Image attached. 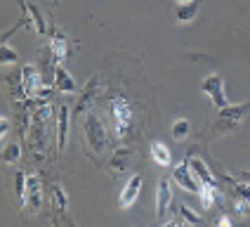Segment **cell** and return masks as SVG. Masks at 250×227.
I'll list each match as a JSON object with an SVG mask.
<instances>
[{
    "label": "cell",
    "instance_id": "cell-20",
    "mask_svg": "<svg viewBox=\"0 0 250 227\" xmlns=\"http://www.w3.org/2000/svg\"><path fill=\"white\" fill-rule=\"evenodd\" d=\"M50 192H52V204H55V208L59 213H66V208H69V197H66L64 187L59 182H55L50 187Z\"/></svg>",
    "mask_w": 250,
    "mask_h": 227
},
{
    "label": "cell",
    "instance_id": "cell-26",
    "mask_svg": "<svg viewBox=\"0 0 250 227\" xmlns=\"http://www.w3.org/2000/svg\"><path fill=\"white\" fill-rule=\"evenodd\" d=\"M7 133H10V118H7V116H2V118H0V137L5 140V137H7Z\"/></svg>",
    "mask_w": 250,
    "mask_h": 227
},
{
    "label": "cell",
    "instance_id": "cell-16",
    "mask_svg": "<svg viewBox=\"0 0 250 227\" xmlns=\"http://www.w3.org/2000/svg\"><path fill=\"white\" fill-rule=\"evenodd\" d=\"M201 5H203V0H189V2H180V7H177V22L180 24H189V22H194L198 12H201Z\"/></svg>",
    "mask_w": 250,
    "mask_h": 227
},
{
    "label": "cell",
    "instance_id": "cell-8",
    "mask_svg": "<svg viewBox=\"0 0 250 227\" xmlns=\"http://www.w3.org/2000/svg\"><path fill=\"white\" fill-rule=\"evenodd\" d=\"M172 180H175V184H180L184 192H194V194H198L201 187H203V184L198 182V178L194 175V170H191V166H189L187 159L175 166V170H172Z\"/></svg>",
    "mask_w": 250,
    "mask_h": 227
},
{
    "label": "cell",
    "instance_id": "cell-5",
    "mask_svg": "<svg viewBox=\"0 0 250 227\" xmlns=\"http://www.w3.org/2000/svg\"><path fill=\"white\" fill-rule=\"evenodd\" d=\"M201 90L208 95V99L217 107V109H222V107L229 104V99L224 95V78L220 73H210V76H206V78L201 81Z\"/></svg>",
    "mask_w": 250,
    "mask_h": 227
},
{
    "label": "cell",
    "instance_id": "cell-25",
    "mask_svg": "<svg viewBox=\"0 0 250 227\" xmlns=\"http://www.w3.org/2000/svg\"><path fill=\"white\" fill-rule=\"evenodd\" d=\"M189 128L191 126H189V121H187V118H177V121L172 123V137H175L177 142H182L187 135H189Z\"/></svg>",
    "mask_w": 250,
    "mask_h": 227
},
{
    "label": "cell",
    "instance_id": "cell-9",
    "mask_svg": "<svg viewBox=\"0 0 250 227\" xmlns=\"http://www.w3.org/2000/svg\"><path fill=\"white\" fill-rule=\"evenodd\" d=\"M57 116H55V135H57V149L64 152L66 144H69V126H71V112L66 104H59L57 107Z\"/></svg>",
    "mask_w": 250,
    "mask_h": 227
},
{
    "label": "cell",
    "instance_id": "cell-4",
    "mask_svg": "<svg viewBox=\"0 0 250 227\" xmlns=\"http://www.w3.org/2000/svg\"><path fill=\"white\" fill-rule=\"evenodd\" d=\"M170 204H172V184H170L167 175H161L158 184H156V220H158V225H166L170 220L167 218Z\"/></svg>",
    "mask_w": 250,
    "mask_h": 227
},
{
    "label": "cell",
    "instance_id": "cell-13",
    "mask_svg": "<svg viewBox=\"0 0 250 227\" xmlns=\"http://www.w3.org/2000/svg\"><path fill=\"white\" fill-rule=\"evenodd\" d=\"M69 50H71L69 38L62 31H52L50 33V55H52L57 64H64L69 59Z\"/></svg>",
    "mask_w": 250,
    "mask_h": 227
},
{
    "label": "cell",
    "instance_id": "cell-24",
    "mask_svg": "<svg viewBox=\"0 0 250 227\" xmlns=\"http://www.w3.org/2000/svg\"><path fill=\"white\" fill-rule=\"evenodd\" d=\"M26 180H28L26 173L17 170V175H14V194L19 199V204H24V197H26Z\"/></svg>",
    "mask_w": 250,
    "mask_h": 227
},
{
    "label": "cell",
    "instance_id": "cell-15",
    "mask_svg": "<svg viewBox=\"0 0 250 227\" xmlns=\"http://www.w3.org/2000/svg\"><path fill=\"white\" fill-rule=\"evenodd\" d=\"M52 88H55L57 92H76V90H78L73 76H71L69 71H66V67H62V64L52 67Z\"/></svg>",
    "mask_w": 250,
    "mask_h": 227
},
{
    "label": "cell",
    "instance_id": "cell-2",
    "mask_svg": "<svg viewBox=\"0 0 250 227\" xmlns=\"http://www.w3.org/2000/svg\"><path fill=\"white\" fill-rule=\"evenodd\" d=\"M250 109V102H238V104H227L222 109H217V118L212 123V133L215 135H231L238 126L243 123L246 114Z\"/></svg>",
    "mask_w": 250,
    "mask_h": 227
},
{
    "label": "cell",
    "instance_id": "cell-18",
    "mask_svg": "<svg viewBox=\"0 0 250 227\" xmlns=\"http://www.w3.org/2000/svg\"><path fill=\"white\" fill-rule=\"evenodd\" d=\"M167 223H172V225H182V223H189V225H201L203 223V218L194 213L187 204H182L180 208H177V215L172 218V220H167Z\"/></svg>",
    "mask_w": 250,
    "mask_h": 227
},
{
    "label": "cell",
    "instance_id": "cell-19",
    "mask_svg": "<svg viewBox=\"0 0 250 227\" xmlns=\"http://www.w3.org/2000/svg\"><path fill=\"white\" fill-rule=\"evenodd\" d=\"M28 17H31V28H33V33H38V36H45V33H47V22H45L42 12L38 10V5L28 2Z\"/></svg>",
    "mask_w": 250,
    "mask_h": 227
},
{
    "label": "cell",
    "instance_id": "cell-6",
    "mask_svg": "<svg viewBox=\"0 0 250 227\" xmlns=\"http://www.w3.org/2000/svg\"><path fill=\"white\" fill-rule=\"evenodd\" d=\"M21 83H24V90H26L28 102H36L38 95L42 92V76L36 64H24L21 67Z\"/></svg>",
    "mask_w": 250,
    "mask_h": 227
},
{
    "label": "cell",
    "instance_id": "cell-21",
    "mask_svg": "<svg viewBox=\"0 0 250 227\" xmlns=\"http://www.w3.org/2000/svg\"><path fill=\"white\" fill-rule=\"evenodd\" d=\"M217 192H220V187H212V184H203V187H201L198 197H201V204H203V208H206V211L215 208V199H217Z\"/></svg>",
    "mask_w": 250,
    "mask_h": 227
},
{
    "label": "cell",
    "instance_id": "cell-7",
    "mask_svg": "<svg viewBox=\"0 0 250 227\" xmlns=\"http://www.w3.org/2000/svg\"><path fill=\"white\" fill-rule=\"evenodd\" d=\"M99 92H102V83H99V78L95 76V78H90V81H87V85L83 88L81 97H78V102H76V109H73V114H76V116H83V114L92 112V107H95V102H97Z\"/></svg>",
    "mask_w": 250,
    "mask_h": 227
},
{
    "label": "cell",
    "instance_id": "cell-29",
    "mask_svg": "<svg viewBox=\"0 0 250 227\" xmlns=\"http://www.w3.org/2000/svg\"><path fill=\"white\" fill-rule=\"evenodd\" d=\"M177 2H189V0H177Z\"/></svg>",
    "mask_w": 250,
    "mask_h": 227
},
{
    "label": "cell",
    "instance_id": "cell-14",
    "mask_svg": "<svg viewBox=\"0 0 250 227\" xmlns=\"http://www.w3.org/2000/svg\"><path fill=\"white\" fill-rule=\"evenodd\" d=\"M137 159L135 154V149H130V147H121V149H116L111 156V161H109V170H111L113 175H118V173H125V170H130L132 166V161Z\"/></svg>",
    "mask_w": 250,
    "mask_h": 227
},
{
    "label": "cell",
    "instance_id": "cell-11",
    "mask_svg": "<svg viewBox=\"0 0 250 227\" xmlns=\"http://www.w3.org/2000/svg\"><path fill=\"white\" fill-rule=\"evenodd\" d=\"M139 189H142V175L135 173V175H130L127 180H125L123 189H121V194H118V208H130L139 197Z\"/></svg>",
    "mask_w": 250,
    "mask_h": 227
},
{
    "label": "cell",
    "instance_id": "cell-1",
    "mask_svg": "<svg viewBox=\"0 0 250 227\" xmlns=\"http://www.w3.org/2000/svg\"><path fill=\"white\" fill-rule=\"evenodd\" d=\"M83 142H85V149L90 154H104L111 149V135L106 133V128L102 123L95 112L85 114V121H83Z\"/></svg>",
    "mask_w": 250,
    "mask_h": 227
},
{
    "label": "cell",
    "instance_id": "cell-22",
    "mask_svg": "<svg viewBox=\"0 0 250 227\" xmlns=\"http://www.w3.org/2000/svg\"><path fill=\"white\" fill-rule=\"evenodd\" d=\"M17 62H19V52L10 45V41H2V47H0V64H2V67H10V64H17Z\"/></svg>",
    "mask_w": 250,
    "mask_h": 227
},
{
    "label": "cell",
    "instance_id": "cell-10",
    "mask_svg": "<svg viewBox=\"0 0 250 227\" xmlns=\"http://www.w3.org/2000/svg\"><path fill=\"white\" fill-rule=\"evenodd\" d=\"M28 213H38L42 208V180L38 175H28L26 180V197L21 204Z\"/></svg>",
    "mask_w": 250,
    "mask_h": 227
},
{
    "label": "cell",
    "instance_id": "cell-17",
    "mask_svg": "<svg viewBox=\"0 0 250 227\" xmlns=\"http://www.w3.org/2000/svg\"><path fill=\"white\" fill-rule=\"evenodd\" d=\"M151 161L161 168H167L172 163V152L167 149V144H163L161 140L151 142Z\"/></svg>",
    "mask_w": 250,
    "mask_h": 227
},
{
    "label": "cell",
    "instance_id": "cell-28",
    "mask_svg": "<svg viewBox=\"0 0 250 227\" xmlns=\"http://www.w3.org/2000/svg\"><path fill=\"white\" fill-rule=\"evenodd\" d=\"M215 225H220V227H229V225H231V218H229V215H220V218L215 220Z\"/></svg>",
    "mask_w": 250,
    "mask_h": 227
},
{
    "label": "cell",
    "instance_id": "cell-23",
    "mask_svg": "<svg viewBox=\"0 0 250 227\" xmlns=\"http://www.w3.org/2000/svg\"><path fill=\"white\" fill-rule=\"evenodd\" d=\"M19 159H21V144H19V142L5 144V149H2V161H5V163H19Z\"/></svg>",
    "mask_w": 250,
    "mask_h": 227
},
{
    "label": "cell",
    "instance_id": "cell-3",
    "mask_svg": "<svg viewBox=\"0 0 250 227\" xmlns=\"http://www.w3.org/2000/svg\"><path fill=\"white\" fill-rule=\"evenodd\" d=\"M109 114H111L116 137L125 140L127 133H130V128H132V123H135V109H132V104L123 95H113L109 99Z\"/></svg>",
    "mask_w": 250,
    "mask_h": 227
},
{
    "label": "cell",
    "instance_id": "cell-12",
    "mask_svg": "<svg viewBox=\"0 0 250 227\" xmlns=\"http://www.w3.org/2000/svg\"><path fill=\"white\" fill-rule=\"evenodd\" d=\"M187 161H189V166H191V170H194V175L198 178V182L201 184H212V187H220V182H217V173L210 168L208 163L201 159V156H187Z\"/></svg>",
    "mask_w": 250,
    "mask_h": 227
},
{
    "label": "cell",
    "instance_id": "cell-27",
    "mask_svg": "<svg viewBox=\"0 0 250 227\" xmlns=\"http://www.w3.org/2000/svg\"><path fill=\"white\" fill-rule=\"evenodd\" d=\"M234 178H236L238 182L250 184V170H234Z\"/></svg>",
    "mask_w": 250,
    "mask_h": 227
}]
</instances>
